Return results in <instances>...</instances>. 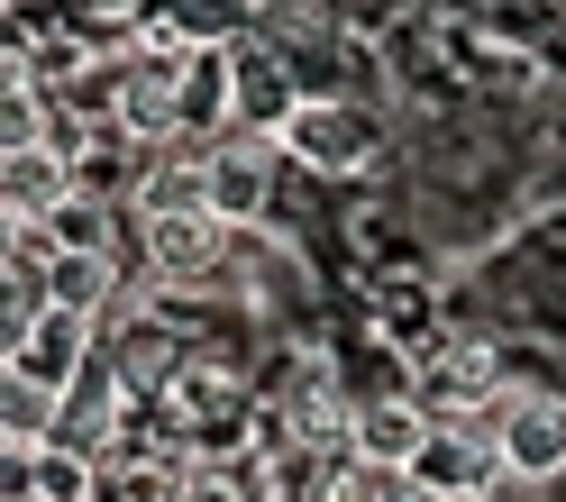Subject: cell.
Segmentation results:
<instances>
[{
  "instance_id": "1",
  "label": "cell",
  "mask_w": 566,
  "mask_h": 502,
  "mask_svg": "<svg viewBox=\"0 0 566 502\" xmlns=\"http://www.w3.org/2000/svg\"><path fill=\"white\" fill-rule=\"evenodd\" d=\"M83 366H92V320H83V311H64V302H46V311L10 338V375H19V384H38V393H55V402L83 384Z\"/></svg>"
},
{
  "instance_id": "2",
  "label": "cell",
  "mask_w": 566,
  "mask_h": 502,
  "mask_svg": "<svg viewBox=\"0 0 566 502\" xmlns=\"http://www.w3.org/2000/svg\"><path fill=\"white\" fill-rule=\"evenodd\" d=\"M220 257H229V220L220 210H156L147 220V265L165 274V283H201V274H220Z\"/></svg>"
},
{
  "instance_id": "3",
  "label": "cell",
  "mask_w": 566,
  "mask_h": 502,
  "mask_svg": "<svg viewBox=\"0 0 566 502\" xmlns=\"http://www.w3.org/2000/svg\"><path fill=\"white\" fill-rule=\"evenodd\" d=\"M283 147L311 156L321 174H347V165H366V156H375V119H366V111H347V101H302V111L283 119Z\"/></svg>"
},
{
  "instance_id": "4",
  "label": "cell",
  "mask_w": 566,
  "mask_h": 502,
  "mask_svg": "<svg viewBox=\"0 0 566 502\" xmlns=\"http://www.w3.org/2000/svg\"><path fill=\"white\" fill-rule=\"evenodd\" d=\"M493 448H503V475L512 484L566 475V402H512L503 429H493Z\"/></svg>"
},
{
  "instance_id": "5",
  "label": "cell",
  "mask_w": 566,
  "mask_h": 502,
  "mask_svg": "<svg viewBox=\"0 0 566 502\" xmlns=\"http://www.w3.org/2000/svg\"><path fill=\"white\" fill-rule=\"evenodd\" d=\"M411 475L430 484L439 502H475V493H493V484H503V448H484L475 429H448V420H439Z\"/></svg>"
},
{
  "instance_id": "6",
  "label": "cell",
  "mask_w": 566,
  "mask_h": 502,
  "mask_svg": "<svg viewBox=\"0 0 566 502\" xmlns=\"http://www.w3.org/2000/svg\"><path fill=\"white\" fill-rule=\"evenodd\" d=\"M430 411L420 402H357V420H347V457H366V466H384V475H411L420 466V448H430Z\"/></svg>"
},
{
  "instance_id": "7",
  "label": "cell",
  "mask_w": 566,
  "mask_h": 502,
  "mask_svg": "<svg viewBox=\"0 0 566 502\" xmlns=\"http://www.w3.org/2000/svg\"><path fill=\"white\" fill-rule=\"evenodd\" d=\"M201 184H210V210H220L229 229H247V220L274 210V165H265V147H247V137L201 156Z\"/></svg>"
},
{
  "instance_id": "8",
  "label": "cell",
  "mask_w": 566,
  "mask_h": 502,
  "mask_svg": "<svg viewBox=\"0 0 566 502\" xmlns=\"http://www.w3.org/2000/svg\"><path fill=\"white\" fill-rule=\"evenodd\" d=\"M64 192H74V165H64L55 137H38V147H10V229H38Z\"/></svg>"
},
{
  "instance_id": "9",
  "label": "cell",
  "mask_w": 566,
  "mask_h": 502,
  "mask_svg": "<svg viewBox=\"0 0 566 502\" xmlns=\"http://www.w3.org/2000/svg\"><path fill=\"white\" fill-rule=\"evenodd\" d=\"M484 393H493V356H484V347H448V356H430V366H420V411H430V420L475 411Z\"/></svg>"
},
{
  "instance_id": "10",
  "label": "cell",
  "mask_w": 566,
  "mask_h": 502,
  "mask_svg": "<svg viewBox=\"0 0 566 502\" xmlns=\"http://www.w3.org/2000/svg\"><path fill=\"white\" fill-rule=\"evenodd\" d=\"M38 238L55 247V257H111V210H101V192H64L46 220H38Z\"/></svg>"
},
{
  "instance_id": "11",
  "label": "cell",
  "mask_w": 566,
  "mask_h": 502,
  "mask_svg": "<svg viewBox=\"0 0 566 502\" xmlns=\"http://www.w3.org/2000/svg\"><path fill=\"white\" fill-rule=\"evenodd\" d=\"M92 502H184V475L156 466V457H137V448H111V457H101Z\"/></svg>"
},
{
  "instance_id": "12",
  "label": "cell",
  "mask_w": 566,
  "mask_h": 502,
  "mask_svg": "<svg viewBox=\"0 0 566 502\" xmlns=\"http://www.w3.org/2000/svg\"><path fill=\"white\" fill-rule=\"evenodd\" d=\"M46 302L92 320L101 302H111V257H46Z\"/></svg>"
},
{
  "instance_id": "13",
  "label": "cell",
  "mask_w": 566,
  "mask_h": 502,
  "mask_svg": "<svg viewBox=\"0 0 566 502\" xmlns=\"http://www.w3.org/2000/svg\"><path fill=\"white\" fill-rule=\"evenodd\" d=\"M293 111H302V101L283 92V74H265L256 55H238V119L247 128H274V119H293Z\"/></svg>"
},
{
  "instance_id": "14",
  "label": "cell",
  "mask_w": 566,
  "mask_h": 502,
  "mask_svg": "<svg viewBox=\"0 0 566 502\" xmlns=\"http://www.w3.org/2000/svg\"><path fill=\"white\" fill-rule=\"evenodd\" d=\"M184 502H238L229 475H184Z\"/></svg>"
},
{
  "instance_id": "15",
  "label": "cell",
  "mask_w": 566,
  "mask_h": 502,
  "mask_svg": "<svg viewBox=\"0 0 566 502\" xmlns=\"http://www.w3.org/2000/svg\"><path fill=\"white\" fill-rule=\"evenodd\" d=\"M375 502H439V493L420 484V475H384V493H375Z\"/></svg>"
}]
</instances>
